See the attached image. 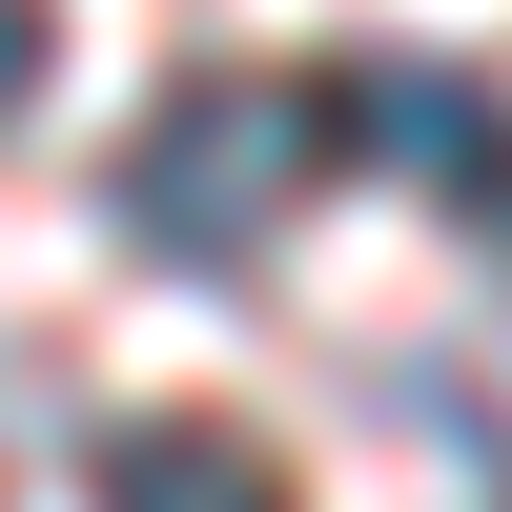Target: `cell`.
Returning a JSON list of instances; mask_svg holds the SVG:
<instances>
[{"label":"cell","mask_w":512,"mask_h":512,"mask_svg":"<svg viewBox=\"0 0 512 512\" xmlns=\"http://www.w3.org/2000/svg\"><path fill=\"white\" fill-rule=\"evenodd\" d=\"M308 185H328V103H308V82H226V62H205V82H164L144 144H123V246L226 287V267H267V226H287Z\"/></svg>","instance_id":"cell-1"},{"label":"cell","mask_w":512,"mask_h":512,"mask_svg":"<svg viewBox=\"0 0 512 512\" xmlns=\"http://www.w3.org/2000/svg\"><path fill=\"white\" fill-rule=\"evenodd\" d=\"M308 103H328V164H390L431 205H512V103L472 62H328Z\"/></svg>","instance_id":"cell-2"},{"label":"cell","mask_w":512,"mask_h":512,"mask_svg":"<svg viewBox=\"0 0 512 512\" xmlns=\"http://www.w3.org/2000/svg\"><path fill=\"white\" fill-rule=\"evenodd\" d=\"M103 512H287V472L205 410H144V431H103Z\"/></svg>","instance_id":"cell-3"},{"label":"cell","mask_w":512,"mask_h":512,"mask_svg":"<svg viewBox=\"0 0 512 512\" xmlns=\"http://www.w3.org/2000/svg\"><path fill=\"white\" fill-rule=\"evenodd\" d=\"M41 103V0H0V123Z\"/></svg>","instance_id":"cell-4"},{"label":"cell","mask_w":512,"mask_h":512,"mask_svg":"<svg viewBox=\"0 0 512 512\" xmlns=\"http://www.w3.org/2000/svg\"><path fill=\"white\" fill-rule=\"evenodd\" d=\"M492 226H512V205H492Z\"/></svg>","instance_id":"cell-5"}]
</instances>
